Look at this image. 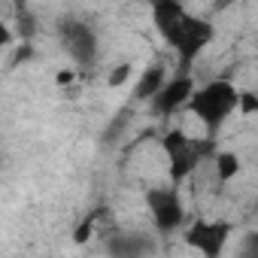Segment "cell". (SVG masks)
<instances>
[{"mask_svg":"<svg viewBox=\"0 0 258 258\" xmlns=\"http://www.w3.org/2000/svg\"><path fill=\"white\" fill-rule=\"evenodd\" d=\"M231 237V225L228 222H213V219H195L185 228V243L191 249H198L204 258H222L225 246Z\"/></svg>","mask_w":258,"mask_h":258,"instance_id":"cell-4","label":"cell"},{"mask_svg":"<svg viewBox=\"0 0 258 258\" xmlns=\"http://www.w3.org/2000/svg\"><path fill=\"white\" fill-rule=\"evenodd\" d=\"M237 109H243L246 115H252V112L258 109V97H255L252 91H240V97H237Z\"/></svg>","mask_w":258,"mask_h":258,"instance_id":"cell-13","label":"cell"},{"mask_svg":"<svg viewBox=\"0 0 258 258\" xmlns=\"http://www.w3.org/2000/svg\"><path fill=\"white\" fill-rule=\"evenodd\" d=\"M61 40L67 43V52H70L76 61L88 64V61L94 58L97 40H94V34H91L88 25H82V22H67V25L61 28Z\"/></svg>","mask_w":258,"mask_h":258,"instance_id":"cell-7","label":"cell"},{"mask_svg":"<svg viewBox=\"0 0 258 258\" xmlns=\"http://www.w3.org/2000/svg\"><path fill=\"white\" fill-rule=\"evenodd\" d=\"M164 82H167V79H164V67H158V64L149 67V70L140 76V82H137V97H140V100H152V97L164 88Z\"/></svg>","mask_w":258,"mask_h":258,"instance_id":"cell-9","label":"cell"},{"mask_svg":"<svg viewBox=\"0 0 258 258\" xmlns=\"http://www.w3.org/2000/svg\"><path fill=\"white\" fill-rule=\"evenodd\" d=\"M91 234H94V216H85V219L76 225V231H73V243L82 246V243L91 240Z\"/></svg>","mask_w":258,"mask_h":258,"instance_id":"cell-11","label":"cell"},{"mask_svg":"<svg viewBox=\"0 0 258 258\" xmlns=\"http://www.w3.org/2000/svg\"><path fill=\"white\" fill-rule=\"evenodd\" d=\"M237 97L240 91L234 88V82L228 79H216L204 88H195V94L188 97V109L207 124V127H222L225 118L237 109Z\"/></svg>","mask_w":258,"mask_h":258,"instance_id":"cell-2","label":"cell"},{"mask_svg":"<svg viewBox=\"0 0 258 258\" xmlns=\"http://www.w3.org/2000/svg\"><path fill=\"white\" fill-rule=\"evenodd\" d=\"M191 94H195V82H191V76H176V79L164 82V88L152 97V112L167 115V112L185 106Z\"/></svg>","mask_w":258,"mask_h":258,"instance_id":"cell-6","label":"cell"},{"mask_svg":"<svg viewBox=\"0 0 258 258\" xmlns=\"http://www.w3.org/2000/svg\"><path fill=\"white\" fill-rule=\"evenodd\" d=\"M55 82H58V85H70V82H73V70H61V73L55 76Z\"/></svg>","mask_w":258,"mask_h":258,"instance_id":"cell-15","label":"cell"},{"mask_svg":"<svg viewBox=\"0 0 258 258\" xmlns=\"http://www.w3.org/2000/svg\"><path fill=\"white\" fill-rule=\"evenodd\" d=\"M131 73H134L131 64H118V67H112V73H109V85L118 88L121 82H127V76H131Z\"/></svg>","mask_w":258,"mask_h":258,"instance_id":"cell-12","label":"cell"},{"mask_svg":"<svg viewBox=\"0 0 258 258\" xmlns=\"http://www.w3.org/2000/svg\"><path fill=\"white\" fill-rule=\"evenodd\" d=\"M240 173V155L237 152H219L216 155V176L219 182H231Z\"/></svg>","mask_w":258,"mask_h":258,"instance_id":"cell-10","label":"cell"},{"mask_svg":"<svg viewBox=\"0 0 258 258\" xmlns=\"http://www.w3.org/2000/svg\"><path fill=\"white\" fill-rule=\"evenodd\" d=\"M106 252H109V258H146L152 252V243L143 234H118L109 240Z\"/></svg>","mask_w":258,"mask_h":258,"instance_id":"cell-8","label":"cell"},{"mask_svg":"<svg viewBox=\"0 0 258 258\" xmlns=\"http://www.w3.org/2000/svg\"><path fill=\"white\" fill-rule=\"evenodd\" d=\"M152 19H155V28L161 31V37L182 55V61H191L213 40V25H207L204 19L188 16L185 7L173 4V0L155 4L152 7Z\"/></svg>","mask_w":258,"mask_h":258,"instance_id":"cell-1","label":"cell"},{"mask_svg":"<svg viewBox=\"0 0 258 258\" xmlns=\"http://www.w3.org/2000/svg\"><path fill=\"white\" fill-rule=\"evenodd\" d=\"M146 204H149L152 222L161 234H170L185 225V207H182V198L176 188H152Z\"/></svg>","mask_w":258,"mask_h":258,"instance_id":"cell-5","label":"cell"},{"mask_svg":"<svg viewBox=\"0 0 258 258\" xmlns=\"http://www.w3.org/2000/svg\"><path fill=\"white\" fill-rule=\"evenodd\" d=\"M161 146H164V152H167V158H170V179H173L176 185H179L185 176H191L195 167H198L207 155H213V143H210V140H191V137L182 134V131L164 134Z\"/></svg>","mask_w":258,"mask_h":258,"instance_id":"cell-3","label":"cell"},{"mask_svg":"<svg viewBox=\"0 0 258 258\" xmlns=\"http://www.w3.org/2000/svg\"><path fill=\"white\" fill-rule=\"evenodd\" d=\"M10 40H13V34H10V28L0 22V49H7L10 46Z\"/></svg>","mask_w":258,"mask_h":258,"instance_id":"cell-14","label":"cell"}]
</instances>
